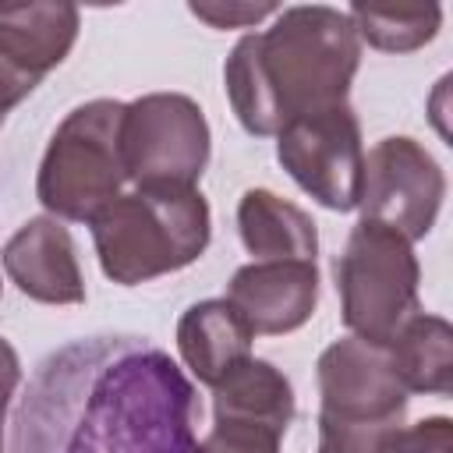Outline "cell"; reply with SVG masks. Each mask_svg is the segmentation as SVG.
<instances>
[{
	"mask_svg": "<svg viewBox=\"0 0 453 453\" xmlns=\"http://www.w3.org/2000/svg\"><path fill=\"white\" fill-rule=\"evenodd\" d=\"M88 226L103 276L120 287L188 269L212 237L209 202L198 188H134Z\"/></svg>",
	"mask_w": 453,
	"mask_h": 453,
	"instance_id": "obj_3",
	"label": "cell"
},
{
	"mask_svg": "<svg viewBox=\"0 0 453 453\" xmlns=\"http://www.w3.org/2000/svg\"><path fill=\"white\" fill-rule=\"evenodd\" d=\"M226 301L255 336L301 329L319 304L315 262H248L230 276Z\"/></svg>",
	"mask_w": 453,
	"mask_h": 453,
	"instance_id": "obj_10",
	"label": "cell"
},
{
	"mask_svg": "<svg viewBox=\"0 0 453 453\" xmlns=\"http://www.w3.org/2000/svg\"><path fill=\"white\" fill-rule=\"evenodd\" d=\"M255 333L248 322L234 311L226 297H209L191 304L177 319V350L191 375L205 382L209 389L244 357H251Z\"/></svg>",
	"mask_w": 453,
	"mask_h": 453,
	"instance_id": "obj_14",
	"label": "cell"
},
{
	"mask_svg": "<svg viewBox=\"0 0 453 453\" xmlns=\"http://www.w3.org/2000/svg\"><path fill=\"white\" fill-rule=\"evenodd\" d=\"M280 439L269 428L241 421H212V432L191 446V453H280Z\"/></svg>",
	"mask_w": 453,
	"mask_h": 453,
	"instance_id": "obj_19",
	"label": "cell"
},
{
	"mask_svg": "<svg viewBox=\"0 0 453 453\" xmlns=\"http://www.w3.org/2000/svg\"><path fill=\"white\" fill-rule=\"evenodd\" d=\"M403 425H343L319 418L315 453H393Z\"/></svg>",
	"mask_w": 453,
	"mask_h": 453,
	"instance_id": "obj_18",
	"label": "cell"
},
{
	"mask_svg": "<svg viewBox=\"0 0 453 453\" xmlns=\"http://www.w3.org/2000/svg\"><path fill=\"white\" fill-rule=\"evenodd\" d=\"M276 159L294 184L333 212L357 209L365 145L357 113L340 103L301 113L276 131Z\"/></svg>",
	"mask_w": 453,
	"mask_h": 453,
	"instance_id": "obj_7",
	"label": "cell"
},
{
	"mask_svg": "<svg viewBox=\"0 0 453 453\" xmlns=\"http://www.w3.org/2000/svg\"><path fill=\"white\" fill-rule=\"evenodd\" d=\"M212 149L202 106L184 92H149L124 103L120 152L134 188H195Z\"/></svg>",
	"mask_w": 453,
	"mask_h": 453,
	"instance_id": "obj_6",
	"label": "cell"
},
{
	"mask_svg": "<svg viewBox=\"0 0 453 453\" xmlns=\"http://www.w3.org/2000/svg\"><path fill=\"white\" fill-rule=\"evenodd\" d=\"M212 421H241L283 435L294 421L290 379L262 357L237 361L212 386Z\"/></svg>",
	"mask_w": 453,
	"mask_h": 453,
	"instance_id": "obj_15",
	"label": "cell"
},
{
	"mask_svg": "<svg viewBox=\"0 0 453 453\" xmlns=\"http://www.w3.org/2000/svg\"><path fill=\"white\" fill-rule=\"evenodd\" d=\"M449 439H453V421L435 414L418 425H403L393 453H449Z\"/></svg>",
	"mask_w": 453,
	"mask_h": 453,
	"instance_id": "obj_20",
	"label": "cell"
},
{
	"mask_svg": "<svg viewBox=\"0 0 453 453\" xmlns=\"http://www.w3.org/2000/svg\"><path fill=\"white\" fill-rule=\"evenodd\" d=\"M11 283L39 304H81L85 276L71 230L53 216H35L14 230L0 251Z\"/></svg>",
	"mask_w": 453,
	"mask_h": 453,
	"instance_id": "obj_11",
	"label": "cell"
},
{
	"mask_svg": "<svg viewBox=\"0 0 453 453\" xmlns=\"http://www.w3.org/2000/svg\"><path fill=\"white\" fill-rule=\"evenodd\" d=\"M386 354L407 393H453V326L442 315H411Z\"/></svg>",
	"mask_w": 453,
	"mask_h": 453,
	"instance_id": "obj_16",
	"label": "cell"
},
{
	"mask_svg": "<svg viewBox=\"0 0 453 453\" xmlns=\"http://www.w3.org/2000/svg\"><path fill=\"white\" fill-rule=\"evenodd\" d=\"M81 28V14L64 0L4 4L0 7V57L42 81L71 53Z\"/></svg>",
	"mask_w": 453,
	"mask_h": 453,
	"instance_id": "obj_12",
	"label": "cell"
},
{
	"mask_svg": "<svg viewBox=\"0 0 453 453\" xmlns=\"http://www.w3.org/2000/svg\"><path fill=\"white\" fill-rule=\"evenodd\" d=\"M336 294H340V319L350 336L386 347L411 315L421 311L418 283L421 265L396 230L382 223L361 219L343 251L333 262Z\"/></svg>",
	"mask_w": 453,
	"mask_h": 453,
	"instance_id": "obj_5",
	"label": "cell"
},
{
	"mask_svg": "<svg viewBox=\"0 0 453 453\" xmlns=\"http://www.w3.org/2000/svg\"><path fill=\"white\" fill-rule=\"evenodd\" d=\"M120 127L124 103L117 99H88L57 124L35 177V198L53 219L92 223L124 195Z\"/></svg>",
	"mask_w": 453,
	"mask_h": 453,
	"instance_id": "obj_4",
	"label": "cell"
},
{
	"mask_svg": "<svg viewBox=\"0 0 453 453\" xmlns=\"http://www.w3.org/2000/svg\"><path fill=\"white\" fill-rule=\"evenodd\" d=\"M237 234L251 262H315V219L269 188H248L237 202Z\"/></svg>",
	"mask_w": 453,
	"mask_h": 453,
	"instance_id": "obj_13",
	"label": "cell"
},
{
	"mask_svg": "<svg viewBox=\"0 0 453 453\" xmlns=\"http://www.w3.org/2000/svg\"><path fill=\"white\" fill-rule=\"evenodd\" d=\"M347 18L354 21V32L361 42L382 53H414L425 42L439 35L442 25V7L425 4V7H365L350 4Z\"/></svg>",
	"mask_w": 453,
	"mask_h": 453,
	"instance_id": "obj_17",
	"label": "cell"
},
{
	"mask_svg": "<svg viewBox=\"0 0 453 453\" xmlns=\"http://www.w3.org/2000/svg\"><path fill=\"white\" fill-rule=\"evenodd\" d=\"M35 85H39L35 78H28L25 71L11 67V64L0 57V124H4V117H7Z\"/></svg>",
	"mask_w": 453,
	"mask_h": 453,
	"instance_id": "obj_22",
	"label": "cell"
},
{
	"mask_svg": "<svg viewBox=\"0 0 453 453\" xmlns=\"http://www.w3.org/2000/svg\"><path fill=\"white\" fill-rule=\"evenodd\" d=\"M21 382V361H18V350L0 336V425H4V414H7V403L14 396Z\"/></svg>",
	"mask_w": 453,
	"mask_h": 453,
	"instance_id": "obj_23",
	"label": "cell"
},
{
	"mask_svg": "<svg viewBox=\"0 0 453 453\" xmlns=\"http://www.w3.org/2000/svg\"><path fill=\"white\" fill-rule=\"evenodd\" d=\"M319 418L343 425H403L407 389L400 386L386 347L343 336L319 354L315 365Z\"/></svg>",
	"mask_w": 453,
	"mask_h": 453,
	"instance_id": "obj_9",
	"label": "cell"
},
{
	"mask_svg": "<svg viewBox=\"0 0 453 453\" xmlns=\"http://www.w3.org/2000/svg\"><path fill=\"white\" fill-rule=\"evenodd\" d=\"M188 11L212 28H248L262 18H273L280 7L276 4H188Z\"/></svg>",
	"mask_w": 453,
	"mask_h": 453,
	"instance_id": "obj_21",
	"label": "cell"
},
{
	"mask_svg": "<svg viewBox=\"0 0 453 453\" xmlns=\"http://www.w3.org/2000/svg\"><path fill=\"white\" fill-rule=\"evenodd\" d=\"M361 39L340 7H280L265 32L237 39L223 64L234 117L248 134H276L287 120L347 103Z\"/></svg>",
	"mask_w": 453,
	"mask_h": 453,
	"instance_id": "obj_1",
	"label": "cell"
},
{
	"mask_svg": "<svg viewBox=\"0 0 453 453\" xmlns=\"http://www.w3.org/2000/svg\"><path fill=\"white\" fill-rule=\"evenodd\" d=\"M195 389L156 347H131L92 375L60 453H191Z\"/></svg>",
	"mask_w": 453,
	"mask_h": 453,
	"instance_id": "obj_2",
	"label": "cell"
},
{
	"mask_svg": "<svg viewBox=\"0 0 453 453\" xmlns=\"http://www.w3.org/2000/svg\"><path fill=\"white\" fill-rule=\"evenodd\" d=\"M442 198L446 173L421 142L389 134L368 149L357 198L361 219L382 223L414 244L435 226Z\"/></svg>",
	"mask_w": 453,
	"mask_h": 453,
	"instance_id": "obj_8",
	"label": "cell"
}]
</instances>
